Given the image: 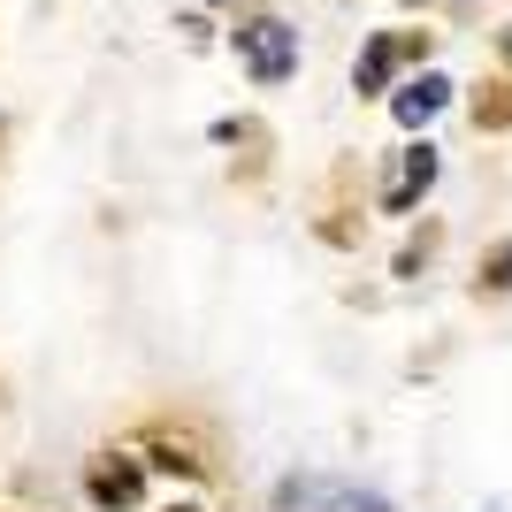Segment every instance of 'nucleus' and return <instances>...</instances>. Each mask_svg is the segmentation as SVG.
Here are the masks:
<instances>
[{"label": "nucleus", "mask_w": 512, "mask_h": 512, "mask_svg": "<svg viewBox=\"0 0 512 512\" xmlns=\"http://www.w3.org/2000/svg\"><path fill=\"white\" fill-rule=\"evenodd\" d=\"M237 54H245V69H253L260 85H283V77L299 69V31H291V23H276V16H260V23H245V31H237Z\"/></svg>", "instance_id": "obj_1"}, {"label": "nucleus", "mask_w": 512, "mask_h": 512, "mask_svg": "<svg viewBox=\"0 0 512 512\" xmlns=\"http://www.w3.org/2000/svg\"><path fill=\"white\" fill-rule=\"evenodd\" d=\"M428 184H436V146H406V153H398V169H390V184H383V207L406 214Z\"/></svg>", "instance_id": "obj_2"}, {"label": "nucleus", "mask_w": 512, "mask_h": 512, "mask_svg": "<svg viewBox=\"0 0 512 512\" xmlns=\"http://www.w3.org/2000/svg\"><path fill=\"white\" fill-rule=\"evenodd\" d=\"M92 497L100 505H138V467L130 459H100L92 467Z\"/></svg>", "instance_id": "obj_3"}, {"label": "nucleus", "mask_w": 512, "mask_h": 512, "mask_svg": "<svg viewBox=\"0 0 512 512\" xmlns=\"http://www.w3.org/2000/svg\"><path fill=\"white\" fill-rule=\"evenodd\" d=\"M444 92H451L444 77H421V85H406V92H398V100H390V115H398V123L413 130V123H428V115L444 107Z\"/></svg>", "instance_id": "obj_4"}, {"label": "nucleus", "mask_w": 512, "mask_h": 512, "mask_svg": "<svg viewBox=\"0 0 512 512\" xmlns=\"http://www.w3.org/2000/svg\"><path fill=\"white\" fill-rule=\"evenodd\" d=\"M398 54H406V39H375V46H367V54H360V92H383V77H390Z\"/></svg>", "instance_id": "obj_5"}, {"label": "nucleus", "mask_w": 512, "mask_h": 512, "mask_svg": "<svg viewBox=\"0 0 512 512\" xmlns=\"http://www.w3.org/2000/svg\"><path fill=\"white\" fill-rule=\"evenodd\" d=\"M321 497H329V512H390V505H383L375 490H337V482H329Z\"/></svg>", "instance_id": "obj_6"}, {"label": "nucleus", "mask_w": 512, "mask_h": 512, "mask_svg": "<svg viewBox=\"0 0 512 512\" xmlns=\"http://www.w3.org/2000/svg\"><path fill=\"white\" fill-rule=\"evenodd\" d=\"M490 276H497V283H512V253H505V260H497V268H490Z\"/></svg>", "instance_id": "obj_7"}, {"label": "nucleus", "mask_w": 512, "mask_h": 512, "mask_svg": "<svg viewBox=\"0 0 512 512\" xmlns=\"http://www.w3.org/2000/svg\"><path fill=\"white\" fill-rule=\"evenodd\" d=\"M505 46H512V31H505Z\"/></svg>", "instance_id": "obj_8"}, {"label": "nucleus", "mask_w": 512, "mask_h": 512, "mask_svg": "<svg viewBox=\"0 0 512 512\" xmlns=\"http://www.w3.org/2000/svg\"><path fill=\"white\" fill-rule=\"evenodd\" d=\"M184 512H192V505H184Z\"/></svg>", "instance_id": "obj_9"}]
</instances>
